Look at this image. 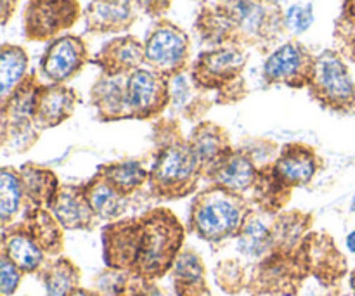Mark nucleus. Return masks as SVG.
<instances>
[{"mask_svg": "<svg viewBox=\"0 0 355 296\" xmlns=\"http://www.w3.org/2000/svg\"><path fill=\"white\" fill-rule=\"evenodd\" d=\"M78 0H28L23 14L24 37L31 42L58 38L80 17Z\"/></svg>", "mask_w": 355, "mask_h": 296, "instance_id": "5", "label": "nucleus"}, {"mask_svg": "<svg viewBox=\"0 0 355 296\" xmlns=\"http://www.w3.org/2000/svg\"><path fill=\"white\" fill-rule=\"evenodd\" d=\"M352 290H354V293H355V272H354V276H352Z\"/></svg>", "mask_w": 355, "mask_h": 296, "instance_id": "35", "label": "nucleus"}, {"mask_svg": "<svg viewBox=\"0 0 355 296\" xmlns=\"http://www.w3.org/2000/svg\"><path fill=\"white\" fill-rule=\"evenodd\" d=\"M245 64L246 58L239 47H215L198 55L191 69V78L200 89H222L241 76Z\"/></svg>", "mask_w": 355, "mask_h": 296, "instance_id": "9", "label": "nucleus"}, {"mask_svg": "<svg viewBox=\"0 0 355 296\" xmlns=\"http://www.w3.org/2000/svg\"><path fill=\"white\" fill-rule=\"evenodd\" d=\"M21 182H23V189L38 204H51L58 194V191H55L58 189V179L47 170H38L31 165H26L21 170Z\"/></svg>", "mask_w": 355, "mask_h": 296, "instance_id": "22", "label": "nucleus"}, {"mask_svg": "<svg viewBox=\"0 0 355 296\" xmlns=\"http://www.w3.org/2000/svg\"><path fill=\"white\" fill-rule=\"evenodd\" d=\"M309 90L322 106L333 110H349L355 104L352 76L343 59L333 51H324L315 58Z\"/></svg>", "mask_w": 355, "mask_h": 296, "instance_id": "4", "label": "nucleus"}, {"mask_svg": "<svg viewBox=\"0 0 355 296\" xmlns=\"http://www.w3.org/2000/svg\"><path fill=\"white\" fill-rule=\"evenodd\" d=\"M87 201L96 215L103 218H114L123 211L121 194L104 179H96L83 189Z\"/></svg>", "mask_w": 355, "mask_h": 296, "instance_id": "20", "label": "nucleus"}, {"mask_svg": "<svg viewBox=\"0 0 355 296\" xmlns=\"http://www.w3.org/2000/svg\"><path fill=\"white\" fill-rule=\"evenodd\" d=\"M89 59L85 42L76 35L54 38L40 59V71L51 83L62 85L85 66Z\"/></svg>", "mask_w": 355, "mask_h": 296, "instance_id": "11", "label": "nucleus"}, {"mask_svg": "<svg viewBox=\"0 0 355 296\" xmlns=\"http://www.w3.org/2000/svg\"><path fill=\"white\" fill-rule=\"evenodd\" d=\"M262 3H266V6H272V7H279L281 3L284 2V0H260Z\"/></svg>", "mask_w": 355, "mask_h": 296, "instance_id": "33", "label": "nucleus"}, {"mask_svg": "<svg viewBox=\"0 0 355 296\" xmlns=\"http://www.w3.org/2000/svg\"><path fill=\"white\" fill-rule=\"evenodd\" d=\"M17 0H2V23L6 24L9 21V17L12 16L14 10H16Z\"/></svg>", "mask_w": 355, "mask_h": 296, "instance_id": "30", "label": "nucleus"}, {"mask_svg": "<svg viewBox=\"0 0 355 296\" xmlns=\"http://www.w3.org/2000/svg\"><path fill=\"white\" fill-rule=\"evenodd\" d=\"M200 159L193 148L170 146L159 155L151 173V182L163 196L175 194L186 196L196 184V172Z\"/></svg>", "mask_w": 355, "mask_h": 296, "instance_id": "6", "label": "nucleus"}, {"mask_svg": "<svg viewBox=\"0 0 355 296\" xmlns=\"http://www.w3.org/2000/svg\"><path fill=\"white\" fill-rule=\"evenodd\" d=\"M189 59V37L177 24L159 19L144 40V62L149 69L175 78L186 69Z\"/></svg>", "mask_w": 355, "mask_h": 296, "instance_id": "3", "label": "nucleus"}, {"mask_svg": "<svg viewBox=\"0 0 355 296\" xmlns=\"http://www.w3.org/2000/svg\"><path fill=\"white\" fill-rule=\"evenodd\" d=\"M135 2H137L139 9H142L151 17H159L172 6V0H135Z\"/></svg>", "mask_w": 355, "mask_h": 296, "instance_id": "29", "label": "nucleus"}, {"mask_svg": "<svg viewBox=\"0 0 355 296\" xmlns=\"http://www.w3.org/2000/svg\"><path fill=\"white\" fill-rule=\"evenodd\" d=\"M49 296H69L76 283V272L68 262H59L47 274Z\"/></svg>", "mask_w": 355, "mask_h": 296, "instance_id": "25", "label": "nucleus"}, {"mask_svg": "<svg viewBox=\"0 0 355 296\" xmlns=\"http://www.w3.org/2000/svg\"><path fill=\"white\" fill-rule=\"evenodd\" d=\"M315 58L300 42H286L267 58L263 64V80L270 85L309 87L314 71Z\"/></svg>", "mask_w": 355, "mask_h": 296, "instance_id": "8", "label": "nucleus"}, {"mask_svg": "<svg viewBox=\"0 0 355 296\" xmlns=\"http://www.w3.org/2000/svg\"><path fill=\"white\" fill-rule=\"evenodd\" d=\"M352 210L355 211V196H354V200H352Z\"/></svg>", "mask_w": 355, "mask_h": 296, "instance_id": "36", "label": "nucleus"}, {"mask_svg": "<svg viewBox=\"0 0 355 296\" xmlns=\"http://www.w3.org/2000/svg\"><path fill=\"white\" fill-rule=\"evenodd\" d=\"M6 253L7 259L14 263L23 272H33L40 267L44 260V253L38 248L37 243L23 232H14L6 236Z\"/></svg>", "mask_w": 355, "mask_h": 296, "instance_id": "19", "label": "nucleus"}, {"mask_svg": "<svg viewBox=\"0 0 355 296\" xmlns=\"http://www.w3.org/2000/svg\"><path fill=\"white\" fill-rule=\"evenodd\" d=\"M276 172L277 177L290 186L307 184L315 172V159L312 153L305 149L284 153L276 163Z\"/></svg>", "mask_w": 355, "mask_h": 296, "instance_id": "18", "label": "nucleus"}, {"mask_svg": "<svg viewBox=\"0 0 355 296\" xmlns=\"http://www.w3.org/2000/svg\"><path fill=\"white\" fill-rule=\"evenodd\" d=\"M347 246H349L350 252L355 253V231L350 232L349 238H347Z\"/></svg>", "mask_w": 355, "mask_h": 296, "instance_id": "32", "label": "nucleus"}, {"mask_svg": "<svg viewBox=\"0 0 355 296\" xmlns=\"http://www.w3.org/2000/svg\"><path fill=\"white\" fill-rule=\"evenodd\" d=\"M30 64L28 54L19 45H2L0 51V92L6 101L16 87L26 78V69Z\"/></svg>", "mask_w": 355, "mask_h": 296, "instance_id": "17", "label": "nucleus"}, {"mask_svg": "<svg viewBox=\"0 0 355 296\" xmlns=\"http://www.w3.org/2000/svg\"><path fill=\"white\" fill-rule=\"evenodd\" d=\"M255 177L253 165L241 155L229 156L227 159H222V165L218 166L217 180L224 187L231 191H243L252 184Z\"/></svg>", "mask_w": 355, "mask_h": 296, "instance_id": "23", "label": "nucleus"}, {"mask_svg": "<svg viewBox=\"0 0 355 296\" xmlns=\"http://www.w3.org/2000/svg\"><path fill=\"white\" fill-rule=\"evenodd\" d=\"M87 33H120L137 19L135 0H92L85 12Z\"/></svg>", "mask_w": 355, "mask_h": 296, "instance_id": "12", "label": "nucleus"}, {"mask_svg": "<svg viewBox=\"0 0 355 296\" xmlns=\"http://www.w3.org/2000/svg\"><path fill=\"white\" fill-rule=\"evenodd\" d=\"M52 214L64 227L82 229L89 227L92 220V208L87 201L83 191H76L73 187H64L54 196L51 203Z\"/></svg>", "mask_w": 355, "mask_h": 296, "instance_id": "15", "label": "nucleus"}, {"mask_svg": "<svg viewBox=\"0 0 355 296\" xmlns=\"http://www.w3.org/2000/svg\"><path fill=\"white\" fill-rule=\"evenodd\" d=\"M343 16L355 24V0H343Z\"/></svg>", "mask_w": 355, "mask_h": 296, "instance_id": "31", "label": "nucleus"}, {"mask_svg": "<svg viewBox=\"0 0 355 296\" xmlns=\"http://www.w3.org/2000/svg\"><path fill=\"white\" fill-rule=\"evenodd\" d=\"M101 177L120 194H128L142 186L146 180V170L135 162H125L104 166L101 170Z\"/></svg>", "mask_w": 355, "mask_h": 296, "instance_id": "21", "label": "nucleus"}, {"mask_svg": "<svg viewBox=\"0 0 355 296\" xmlns=\"http://www.w3.org/2000/svg\"><path fill=\"white\" fill-rule=\"evenodd\" d=\"M76 104L75 90L59 83L40 85L35 106V118L40 127H55L71 116Z\"/></svg>", "mask_w": 355, "mask_h": 296, "instance_id": "14", "label": "nucleus"}, {"mask_svg": "<svg viewBox=\"0 0 355 296\" xmlns=\"http://www.w3.org/2000/svg\"><path fill=\"white\" fill-rule=\"evenodd\" d=\"M267 241V231L260 222L252 220L245 225L241 234V248L248 255H259Z\"/></svg>", "mask_w": 355, "mask_h": 296, "instance_id": "27", "label": "nucleus"}, {"mask_svg": "<svg viewBox=\"0 0 355 296\" xmlns=\"http://www.w3.org/2000/svg\"><path fill=\"white\" fill-rule=\"evenodd\" d=\"M92 103L99 110L103 118H121L130 116L125 97L123 76L101 75V78L92 87Z\"/></svg>", "mask_w": 355, "mask_h": 296, "instance_id": "16", "label": "nucleus"}, {"mask_svg": "<svg viewBox=\"0 0 355 296\" xmlns=\"http://www.w3.org/2000/svg\"><path fill=\"white\" fill-rule=\"evenodd\" d=\"M125 97L130 116H155L165 110L172 97L168 78L153 69H135L125 76Z\"/></svg>", "mask_w": 355, "mask_h": 296, "instance_id": "7", "label": "nucleus"}, {"mask_svg": "<svg viewBox=\"0 0 355 296\" xmlns=\"http://www.w3.org/2000/svg\"><path fill=\"white\" fill-rule=\"evenodd\" d=\"M314 23V9L311 3H295L284 10V30L291 35H300Z\"/></svg>", "mask_w": 355, "mask_h": 296, "instance_id": "26", "label": "nucleus"}, {"mask_svg": "<svg viewBox=\"0 0 355 296\" xmlns=\"http://www.w3.org/2000/svg\"><path fill=\"white\" fill-rule=\"evenodd\" d=\"M132 256L144 276H159L170 265L182 243V229L170 214L158 211L137 225L132 238Z\"/></svg>", "mask_w": 355, "mask_h": 296, "instance_id": "2", "label": "nucleus"}, {"mask_svg": "<svg viewBox=\"0 0 355 296\" xmlns=\"http://www.w3.org/2000/svg\"><path fill=\"white\" fill-rule=\"evenodd\" d=\"M69 296H94L92 293H89V291H82V290H76V291H73L71 295Z\"/></svg>", "mask_w": 355, "mask_h": 296, "instance_id": "34", "label": "nucleus"}, {"mask_svg": "<svg viewBox=\"0 0 355 296\" xmlns=\"http://www.w3.org/2000/svg\"><path fill=\"white\" fill-rule=\"evenodd\" d=\"M23 182L7 168L2 170L0 177V215L3 224H9L10 218L17 214L23 198Z\"/></svg>", "mask_w": 355, "mask_h": 296, "instance_id": "24", "label": "nucleus"}, {"mask_svg": "<svg viewBox=\"0 0 355 296\" xmlns=\"http://www.w3.org/2000/svg\"><path fill=\"white\" fill-rule=\"evenodd\" d=\"M92 62L104 75L127 76L144 62V44L132 35L113 38L94 55Z\"/></svg>", "mask_w": 355, "mask_h": 296, "instance_id": "13", "label": "nucleus"}, {"mask_svg": "<svg viewBox=\"0 0 355 296\" xmlns=\"http://www.w3.org/2000/svg\"><path fill=\"white\" fill-rule=\"evenodd\" d=\"M0 284H2L3 296L10 295L16 291L17 284H19V272L17 267L10 262L9 259L2 260V272H0Z\"/></svg>", "mask_w": 355, "mask_h": 296, "instance_id": "28", "label": "nucleus"}, {"mask_svg": "<svg viewBox=\"0 0 355 296\" xmlns=\"http://www.w3.org/2000/svg\"><path fill=\"white\" fill-rule=\"evenodd\" d=\"M196 28L205 40L220 47H267L286 31L281 7L266 6L260 0H217L203 7Z\"/></svg>", "mask_w": 355, "mask_h": 296, "instance_id": "1", "label": "nucleus"}, {"mask_svg": "<svg viewBox=\"0 0 355 296\" xmlns=\"http://www.w3.org/2000/svg\"><path fill=\"white\" fill-rule=\"evenodd\" d=\"M193 218L201 238L218 241L238 229L239 208L231 194L222 191L207 193L198 200Z\"/></svg>", "mask_w": 355, "mask_h": 296, "instance_id": "10", "label": "nucleus"}]
</instances>
